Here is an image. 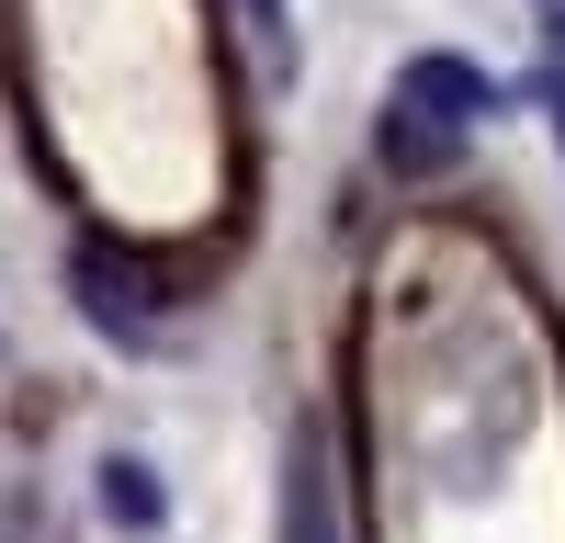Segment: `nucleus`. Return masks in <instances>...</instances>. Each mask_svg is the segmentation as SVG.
I'll use <instances>...</instances> for the list:
<instances>
[{
    "label": "nucleus",
    "mask_w": 565,
    "mask_h": 543,
    "mask_svg": "<svg viewBox=\"0 0 565 543\" xmlns=\"http://www.w3.org/2000/svg\"><path fill=\"white\" fill-rule=\"evenodd\" d=\"M498 114V79L476 57H407L396 91H385V125H373V148H385L396 181H430L463 159V136Z\"/></svg>",
    "instance_id": "1"
},
{
    "label": "nucleus",
    "mask_w": 565,
    "mask_h": 543,
    "mask_svg": "<svg viewBox=\"0 0 565 543\" xmlns=\"http://www.w3.org/2000/svg\"><path fill=\"white\" fill-rule=\"evenodd\" d=\"M68 284H79V317H90V329H159V317L181 306L170 272L136 260V249H114V238H90V249L68 260Z\"/></svg>",
    "instance_id": "2"
},
{
    "label": "nucleus",
    "mask_w": 565,
    "mask_h": 543,
    "mask_svg": "<svg viewBox=\"0 0 565 543\" xmlns=\"http://www.w3.org/2000/svg\"><path fill=\"white\" fill-rule=\"evenodd\" d=\"M282 543H340V521H328V465H317V441H295V476H282Z\"/></svg>",
    "instance_id": "3"
},
{
    "label": "nucleus",
    "mask_w": 565,
    "mask_h": 543,
    "mask_svg": "<svg viewBox=\"0 0 565 543\" xmlns=\"http://www.w3.org/2000/svg\"><path fill=\"white\" fill-rule=\"evenodd\" d=\"M103 521H114V532H159V476L136 465V453L103 465Z\"/></svg>",
    "instance_id": "4"
},
{
    "label": "nucleus",
    "mask_w": 565,
    "mask_h": 543,
    "mask_svg": "<svg viewBox=\"0 0 565 543\" xmlns=\"http://www.w3.org/2000/svg\"><path fill=\"white\" fill-rule=\"evenodd\" d=\"M295 12H282V0H238V34H249V68L260 79H295V34H282Z\"/></svg>",
    "instance_id": "5"
},
{
    "label": "nucleus",
    "mask_w": 565,
    "mask_h": 543,
    "mask_svg": "<svg viewBox=\"0 0 565 543\" xmlns=\"http://www.w3.org/2000/svg\"><path fill=\"white\" fill-rule=\"evenodd\" d=\"M532 23H543V45L565 57V0H532Z\"/></svg>",
    "instance_id": "6"
},
{
    "label": "nucleus",
    "mask_w": 565,
    "mask_h": 543,
    "mask_svg": "<svg viewBox=\"0 0 565 543\" xmlns=\"http://www.w3.org/2000/svg\"><path fill=\"white\" fill-rule=\"evenodd\" d=\"M543 103H554V136H565V68H554V79H543Z\"/></svg>",
    "instance_id": "7"
}]
</instances>
